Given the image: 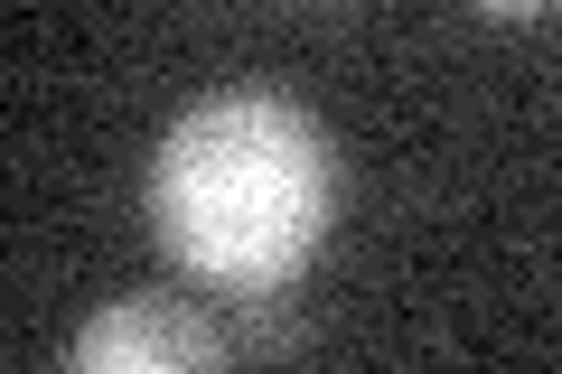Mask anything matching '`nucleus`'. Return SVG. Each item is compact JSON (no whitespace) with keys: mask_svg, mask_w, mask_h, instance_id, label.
I'll use <instances>...</instances> for the list:
<instances>
[{"mask_svg":"<svg viewBox=\"0 0 562 374\" xmlns=\"http://www.w3.org/2000/svg\"><path fill=\"white\" fill-rule=\"evenodd\" d=\"M338 216L328 132L281 94H206L150 150V225L206 291L262 299L301 281Z\"/></svg>","mask_w":562,"mask_h":374,"instance_id":"obj_1","label":"nucleus"},{"mask_svg":"<svg viewBox=\"0 0 562 374\" xmlns=\"http://www.w3.org/2000/svg\"><path fill=\"white\" fill-rule=\"evenodd\" d=\"M66 374H225V328L198 299H103L76 337H66Z\"/></svg>","mask_w":562,"mask_h":374,"instance_id":"obj_2","label":"nucleus"}]
</instances>
